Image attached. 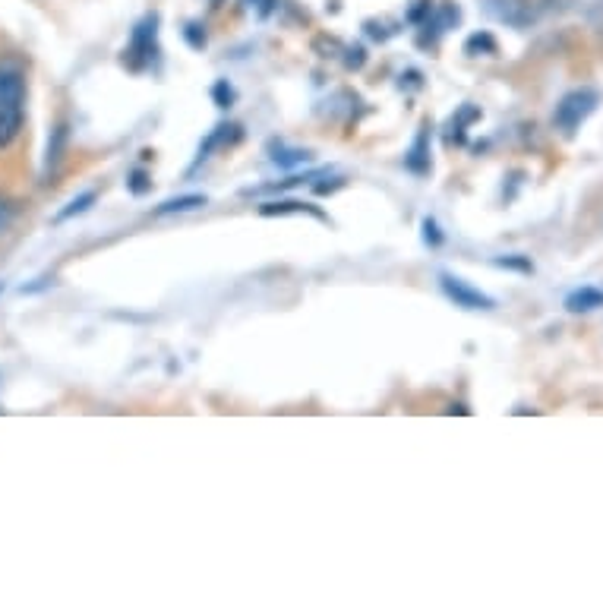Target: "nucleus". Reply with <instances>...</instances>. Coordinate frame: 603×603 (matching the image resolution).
Listing matches in <instances>:
<instances>
[{"label":"nucleus","mask_w":603,"mask_h":603,"mask_svg":"<svg viewBox=\"0 0 603 603\" xmlns=\"http://www.w3.org/2000/svg\"><path fill=\"white\" fill-rule=\"evenodd\" d=\"M600 108V92L585 86V89H572L559 98V105L553 111V127L562 133V136H575L578 127L585 124V120Z\"/></svg>","instance_id":"2"},{"label":"nucleus","mask_w":603,"mask_h":603,"mask_svg":"<svg viewBox=\"0 0 603 603\" xmlns=\"http://www.w3.org/2000/svg\"><path fill=\"white\" fill-rule=\"evenodd\" d=\"M237 139H240V127H231V124H221V127H215V133L206 139L203 149H199V158H196V162H206V158H209L215 149H221V146H231V143H237Z\"/></svg>","instance_id":"9"},{"label":"nucleus","mask_w":603,"mask_h":603,"mask_svg":"<svg viewBox=\"0 0 603 603\" xmlns=\"http://www.w3.org/2000/svg\"><path fill=\"white\" fill-rule=\"evenodd\" d=\"M275 4H278V0H247V7H253L259 16H269L275 10Z\"/></svg>","instance_id":"18"},{"label":"nucleus","mask_w":603,"mask_h":603,"mask_svg":"<svg viewBox=\"0 0 603 603\" xmlns=\"http://www.w3.org/2000/svg\"><path fill=\"white\" fill-rule=\"evenodd\" d=\"M26 120V73L19 60H0V149L10 146Z\"/></svg>","instance_id":"1"},{"label":"nucleus","mask_w":603,"mask_h":603,"mask_svg":"<svg viewBox=\"0 0 603 603\" xmlns=\"http://www.w3.org/2000/svg\"><path fill=\"white\" fill-rule=\"evenodd\" d=\"M288 212H304V215H313L319 221H329V215H323L310 203H266L263 206V215H288Z\"/></svg>","instance_id":"10"},{"label":"nucleus","mask_w":603,"mask_h":603,"mask_svg":"<svg viewBox=\"0 0 603 603\" xmlns=\"http://www.w3.org/2000/svg\"><path fill=\"white\" fill-rule=\"evenodd\" d=\"M439 288H442V294H446L452 304L461 307V310H493V307H496V300H493L490 294H484L480 288L468 285V281L458 278V275L442 272V275H439Z\"/></svg>","instance_id":"4"},{"label":"nucleus","mask_w":603,"mask_h":603,"mask_svg":"<svg viewBox=\"0 0 603 603\" xmlns=\"http://www.w3.org/2000/svg\"><path fill=\"white\" fill-rule=\"evenodd\" d=\"M405 168H408L411 174H417V177L430 174V127H427V124L417 130L411 149L405 152Z\"/></svg>","instance_id":"5"},{"label":"nucleus","mask_w":603,"mask_h":603,"mask_svg":"<svg viewBox=\"0 0 603 603\" xmlns=\"http://www.w3.org/2000/svg\"><path fill=\"white\" fill-rule=\"evenodd\" d=\"M215 98L221 102L218 108H228V105H231V98H234L231 86H228V83H218V86H215Z\"/></svg>","instance_id":"17"},{"label":"nucleus","mask_w":603,"mask_h":603,"mask_svg":"<svg viewBox=\"0 0 603 603\" xmlns=\"http://www.w3.org/2000/svg\"><path fill=\"white\" fill-rule=\"evenodd\" d=\"M490 13L496 19H502V23H509V26H528L531 16H534L528 0H493Z\"/></svg>","instance_id":"6"},{"label":"nucleus","mask_w":603,"mask_h":603,"mask_svg":"<svg viewBox=\"0 0 603 603\" xmlns=\"http://www.w3.org/2000/svg\"><path fill=\"white\" fill-rule=\"evenodd\" d=\"M158 57V16H146L143 23H139L130 35V45L124 48V67L130 73H143L155 64Z\"/></svg>","instance_id":"3"},{"label":"nucleus","mask_w":603,"mask_h":603,"mask_svg":"<svg viewBox=\"0 0 603 603\" xmlns=\"http://www.w3.org/2000/svg\"><path fill=\"white\" fill-rule=\"evenodd\" d=\"M496 266H499V269H518V272H534L531 259H525V256H506V259H496Z\"/></svg>","instance_id":"15"},{"label":"nucleus","mask_w":603,"mask_h":603,"mask_svg":"<svg viewBox=\"0 0 603 603\" xmlns=\"http://www.w3.org/2000/svg\"><path fill=\"white\" fill-rule=\"evenodd\" d=\"M465 51H468L471 57H477V51L496 54V38H493V35H487V32H480V35H471V38H468V45H465Z\"/></svg>","instance_id":"13"},{"label":"nucleus","mask_w":603,"mask_h":603,"mask_svg":"<svg viewBox=\"0 0 603 603\" xmlns=\"http://www.w3.org/2000/svg\"><path fill=\"white\" fill-rule=\"evenodd\" d=\"M143 180H146V174L143 171H133V177H130V190L139 196V193H146V184H143Z\"/></svg>","instance_id":"19"},{"label":"nucleus","mask_w":603,"mask_h":603,"mask_svg":"<svg viewBox=\"0 0 603 603\" xmlns=\"http://www.w3.org/2000/svg\"><path fill=\"white\" fill-rule=\"evenodd\" d=\"M272 162L275 165H281V168H294V165H304V162H310V152H300V149H275V155H272Z\"/></svg>","instance_id":"12"},{"label":"nucleus","mask_w":603,"mask_h":603,"mask_svg":"<svg viewBox=\"0 0 603 603\" xmlns=\"http://www.w3.org/2000/svg\"><path fill=\"white\" fill-rule=\"evenodd\" d=\"M474 120H480V108H474V105H461L455 114H452V120H449V127H446V143L452 146H461L465 143V133H468V124H474Z\"/></svg>","instance_id":"8"},{"label":"nucleus","mask_w":603,"mask_h":603,"mask_svg":"<svg viewBox=\"0 0 603 603\" xmlns=\"http://www.w3.org/2000/svg\"><path fill=\"white\" fill-rule=\"evenodd\" d=\"M424 240H427L430 247H439V244H442V234H439V228H436L433 218H424Z\"/></svg>","instance_id":"16"},{"label":"nucleus","mask_w":603,"mask_h":603,"mask_svg":"<svg viewBox=\"0 0 603 603\" xmlns=\"http://www.w3.org/2000/svg\"><path fill=\"white\" fill-rule=\"evenodd\" d=\"M199 206H206V196H196V193H190V196H180V199H168L165 206H158V212H155V215H171V212H193V209H199Z\"/></svg>","instance_id":"11"},{"label":"nucleus","mask_w":603,"mask_h":603,"mask_svg":"<svg viewBox=\"0 0 603 603\" xmlns=\"http://www.w3.org/2000/svg\"><path fill=\"white\" fill-rule=\"evenodd\" d=\"M92 203H95V193H92V190H89V193H83V196H76L73 203H70L64 212L57 215V221H67V218H73V215H83V212H86Z\"/></svg>","instance_id":"14"},{"label":"nucleus","mask_w":603,"mask_h":603,"mask_svg":"<svg viewBox=\"0 0 603 603\" xmlns=\"http://www.w3.org/2000/svg\"><path fill=\"white\" fill-rule=\"evenodd\" d=\"M603 307V291L594 285H581L566 297V310L569 313H594Z\"/></svg>","instance_id":"7"},{"label":"nucleus","mask_w":603,"mask_h":603,"mask_svg":"<svg viewBox=\"0 0 603 603\" xmlns=\"http://www.w3.org/2000/svg\"><path fill=\"white\" fill-rule=\"evenodd\" d=\"M0 291H4V288H0Z\"/></svg>","instance_id":"20"}]
</instances>
